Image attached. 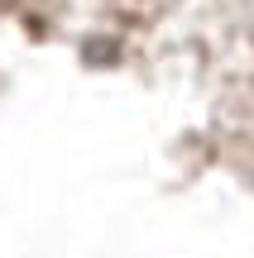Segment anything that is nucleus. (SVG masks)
Returning <instances> with one entry per match:
<instances>
[]
</instances>
